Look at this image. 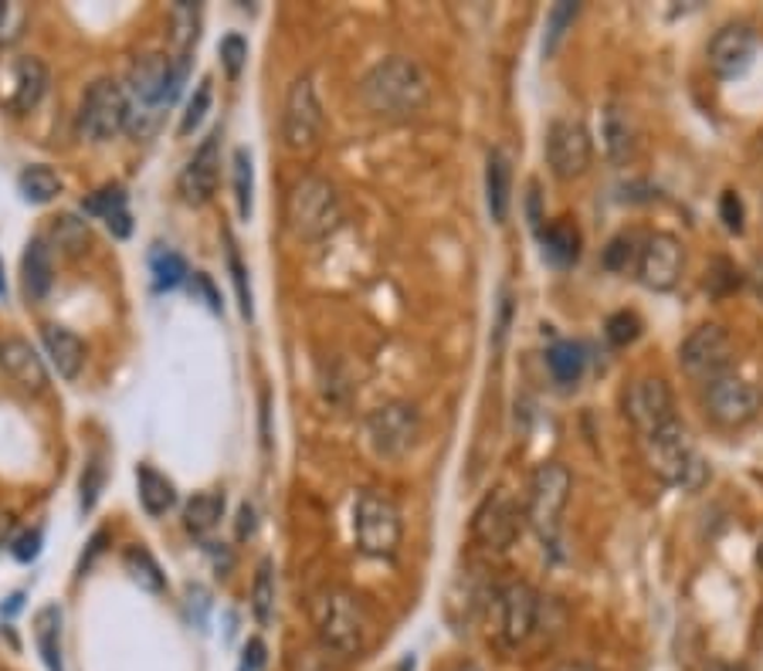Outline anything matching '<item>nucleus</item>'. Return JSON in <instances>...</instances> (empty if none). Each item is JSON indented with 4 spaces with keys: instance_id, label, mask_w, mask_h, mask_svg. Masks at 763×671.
Here are the masks:
<instances>
[{
    "instance_id": "1",
    "label": "nucleus",
    "mask_w": 763,
    "mask_h": 671,
    "mask_svg": "<svg viewBox=\"0 0 763 671\" xmlns=\"http://www.w3.org/2000/svg\"><path fill=\"white\" fill-rule=\"evenodd\" d=\"M360 99L374 116L411 120L418 112H424V105L431 102V79L414 58L394 55L363 75Z\"/></svg>"
},
{
    "instance_id": "2",
    "label": "nucleus",
    "mask_w": 763,
    "mask_h": 671,
    "mask_svg": "<svg viewBox=\"0 0 763 671\" xmlns=\"http://www.w3.org/2000/svg\"><path fill=\"white\" fill-rule=\"evenodd\" d=\"M312 624L319 634V645L326 651H333L337 658H360L374 638V617L367 604L343 587H326L316 593Z\"/></svg>"
},
{
    "instance_id": "3",
    "label": "nucleus",
    "mask_w": 763,
    "mask_h": 671,
    "mask_svg": "<svg viewBox=\"0 0 763 671\" xmlns=\"http://www.w3.org/2000/svg\"><path fill=\"white\" fill-rule=\"evenodd\" d=\"M184 71L187 61L170 65V58L163 55H147L133 65L126 99H129V123L139 136L153 133V126L160 123V112L176 99Z\"/></svg>"
},
{
    "instance_id": "4",
    "label": "nucleus",
    "mask_w": 763,
    "mask_h": 671,
    "mask_svg": "<svg viewBox=\"0 0 763 671\" xmlns=\"http://www.w3.org/2000/svg\"><path fill=\"white\" fill-rule=\"evenodd\" d=\"M638 441H641L648 468L662 481L682 485V489H696V485L703 481L706 468H703V462L696 455V444H693V437H688V428L682 421H672L662 431L638 437Z\"/></svg>"
},
{
    "instance_id": "5",
    "label": "nucleus",
    "mask_w": 763,
    "mask_h": 671,
    "mask_svg": "<svg viewBox=\"0 0 763 671\" xmlns=\"http://www.w3.org/2000/svg\"><path fill=\"white\" fill-rule=\"evenodd\" d=\"M353 536L363 556L374 559H390L401 546L405 536V522H401V509L394 505L390 496L377 492V489H363L353 499Z\"/></svg>"
},
{
    "instance_id": "6",
    "label": "nucleus",
    "mask_w": 763,
    "mask_h": 671,
    "mask_svg": "<svg viewBox=\"0 0 763 671\" xmlns=\"http://www.w3.org/2000/svg\"><path fill=\"white\" fill-rule=\"evenodd\" d=\"M340 220V197L337 186L326 177H303L293 194L285 201V224L299 241H316L322 235H330Z\"/></svg>"
},
{
    "instance_id": "7",
    "label": "nucleus",
    "mask_w": 763,
    "mask_h": 671,
    "mask_svg": "<svg viewBox=\"0 0 763 671\" xmlns=\"http://www.w3.org/2000/svg\"><path fill=\"white\" fill-rule=\"evenodd\" d=\"M570 489L573 478L563 465L547 462L539 465L529 478V492H526V522L529 530L539 536L543 546L557 549V536H560V515L570 502Z\"/></svg>"
},
{
    "instance_id": "8",
    "label": "nucleus",
    "mask_w": 763,
    "mask_h": 671,
    "mask_svg": "<svg viewBox=\"0 0 763 671\" xmlns=\"http://www.w3.org/2000/svg\"><path fill=\"white\" fill-rule=\"evenodd\" d=\"M699 400H703L706 418L722 431H740L753 424L763 410V390L750 384L747 377H737V373H726V377L703 384Z\"/></svg>"
},
{
    "instance_id": "9",
    "label": "nucleus",
    "mask_w": 763,
    "mask_h": 671,
    "mask_svg": "<svg viewBox=\"0 0 763 671\" xmlns=\"http://www.w3.org/2000/svg\"><path fill=\"white\" fill-rule=\"evenodd\" d=\"M733 356H737L733 336L719 322H706V326L693 329L679 346V363L685 369V377H693L699 384L726 377L733 366Z\"/></svg>"
},
{
    "instance_id": "10",
    "label": "nucleus",
    "mask_w": 763,
    "mask_h": 671,
    "mask_svg": "<svg viewBox=\"0 0 763 671\" xmlns=\"http://www.w3.org/2000/svg\"><path fill=\"white\" fill-rule=\"evenodd\" d=\"M367 437L377 458L397 462L405 458L421 437V414L408 400H387L367 418Z\"/></svg>"
},
{
    "instance_id": "11",
    "label": "nucleus",
    "mask_w": 763,
    "mask_h": 671,
    "mask_svg": "<svg viewBox=\"0 0 763 671\" xmlns=\"http://www.w3.org/2000/svg\"><path fill=\"white\" fill-rule=\"evenodd\" d=\"M326 126V112L316 95L312 79H296L288 86L285 109H282V139L293 153H309L319 146Z\"/></svg>"
},
{
    "instance_id": "12",
    "label": "nucleus",
    "mask_w": 763,
    "mask_h": 671,
    "mask_svg": "<svg viewBox=\"0 0 763 671\" xmlns=\"http://www.w3.org/2000/svg\"><path fill=\"white\" fill-rule=\"evenodd\" d=\"M129 126V99L113 79H95L79 109V133L92 143H105Z\"/></svg>"
},
{
    "instance_id": "13",
    "label": "nucleus",
    "mask_w": 763,
    "mask_h": 671,
    "mask_svg": "<svg viewBox=\"0 0 763 671\" xmlns=\"http://www.w3.org/2000/svg\"><path fill=\"white\" fill-rule=\"evenodd\" d=\"M539 624V593L529 583H505L496 593V634L502 648H523Z\"/></svg>"
},
{
    "instance_id": "14",
    "label": "nucleus",
    "mask_w": 763,
    "mask_h": 671,
    "mask_svg": "<svg viewBox=\"0 0 763 671\" xmlns=\"http://www.w3.org/2000/svg\"><path fill=\"white\" fill-rule=\"evenodd\" d=\"M625 418L631 421V428L638 431V437H648L662 431L665 424L679 421L675 418V397L672 387L662 377H638L628 384L625 390Z\"/></svg>"
},
{
    "instance_id": "15",
    "label": "nucleus",
    "mask_w": 763,
    "mask_h": 671,
    "mask_svg": "<svg viewBox=\"0 0 763 671\" xmlns=\"http://www.w3.org/2000/svg\"><path fill=\"white\" fill-rule=\"evenodd\" d=\"M594 139L580 120H557L547 129V167L557 180H577L591 170Z\"/></svg>"
},
{
    "instance_id": "16",
    "label": "nucleus",
    "mask_w": 763,
    "mask_h": 671,
    "mask_svg": "<svg viewBox=\"0 0 763 671\" xmlns=\"http://www.w3.org/2000/svg\"><path fill=\"white\" fill-rule=\"evenodd\" d=\"M523 519H526V512H520V502L505 489H496L482 499L476 515H471V536H476V543H482L486 549L502 553L520 539Z\"/></svg>"
},
{
    "instance_id": "17",
    "label": "nucleus",
    "mask_w": 763,
    "mask_h": 671,
    "mask_svg": "<svg viewBox=\"0 0 763 671\" xmlns=\"http://www.w3.org/2000/svg\"><path fill=\"white\" fill-rule=\"evenodd\" d=\"M682 269H685V251L675 235L656 231L645 238L635 275L648 292H672L682 278Z\"/></svg>"
},
{
    "instance_id": "18",
    "label": "nucleus",
    "mask_w": 763,
    "mask_h": 671,
    "mask_svg": "<svg viewBox=\"0 0 763 671\" xmlns=\"http://www.w3.org/2000/svg\"><path fill=\"white\" fill-rule=\"evenodd\" d=\"M48 92V68L34 55H18L4 68H0V102H4L14 116H24L38 105Z\"/></svg>"
},
{
    "instance_id": "19",
    "label": "nucleus",
    "mask_w": 763,
    "mask_h": 671,
    "mask_svg": "<svg viewBox=\"0 0 763 671\" xmlns=\"http://www.w3.org/2000/svg\"><path fill=\"white\" fill-rule=\"evenodd\" d=\"M753 55H756V34L750 24H722L706 48V61L719 79H737V75H743Z\"/></svg>"
},
{
    "instance_id": "20",
    "label": "nucleus",
    "mask_w": 763,
    "mask_h": 671,
    "mask_svg": "<svg viewBox=\"0 0 763 671\" xmlns=\"http://www.w3.org/2000/svg\"><path fill=\"white\" fill-rule=\"evenodd\" d=\"M217 180H221V133H210L201 149L194 153V160L180 173V194H184L187 204H207L217 191Z\"/></svg>"
},
{
    "instance_id": "21",
    "label": "nucleus",
    "mask_w": 763,
    "mask_h": 671,
    "mask_svg": "<svg viewBox=\"0 0 763 671\" xmlns=\"http://www.w3.org/2000/svg\"><path fill=\"white\" fill-rule=\"evenodd\" d=\"M0 363L11 373V380L27 390V394H45L48 387V369L42 363V356L31 350V343L24 340H8L0 346Z\"/></svg>"
},
{
    "instance_id": "22",
    "label": "nucleus",
    "mask_w": 763,
    "mask_h": 671,
    "mask_svg": "<svg viewBox=\"0 0 763 671\" xmlns=\"http://www.w3.org/2000/svg\"><path fill=\"white\" fill-rule=\"evenodd\" d=\"M42 340H45V350H48V356H52V363L58 369V377L76 380L82 363H86V346H82L79 336L71 329H61V326H45Z\"/></svg>"
},
{
    "instance_id": "23",
    "label": "nucleus",
    "mask_w": 763,
    "mask_h": 671,
    "mask_svg": "<svg viewBox=\"0 0 763 671\" xmlns=\"http://www.w3.org/2000/svg\"><path fill=\"white\" fill-rule=\"evenodd\" d=\"M52 278H55V269H52V251L42 238L27 241L24 248V258H21V285H24V295L31 298V303H42V298L48 295L52 288Z\"/></svg>"
},
{
    "instance_id": "24",
    "label": "nucleus",
    "mask_w": 763,
    "mask_h": 671,
    "mask_svg": "<svg viewBox=\"0 0 763 671\" xmlns=\"http://www.w3.org/2000/svg\"><path fill=\"white\" fill-rule=\"evenodd\" d=\"M486 204L496 224L509 217V204H513V167H509L502 149H492L486 163Z\"/></svg>"
},
{
    "instance_id": "25",
    "label": "nucleus",
    "mask_w": 763,
    "mask_h": 671,
    "mask_svg": "<svg viewBox=\"0 0 763 671\" xmlns=\"http://www.w3.org/2000/svg\"><path fill=\"white\" fill-rule=\"evenodd\" d=\"M604 149L614 163H628L635 157V126L622 105H607L604 112Z\"/></svg>"
},
{
    "instance_id": "26",
    "label": "nucleus",
    "mask_w": 763,
    "mask_h": 671,
    "mask_svg": "<svg viewBox=\"0 0 763 671\" xmlns=\"http://www.w3.org/2000/svg\"><path fill=\"white\" fill-rule=\"evenodd\" d=\"M136 485H139V502H143V509H147L150 515H163V512L173 509V502H176L173 481H170L167 475H160L157 468L139 465Z\"/></svg>"
},
{
    "instance_id": "27",
    "label": "nucleus",
    "mask_w": 763,
    "mask_h": 671,
    "mask_svg": "<svg viewBox=\"0 0 763 671\" xmlns=\"http://www.w3.org/2000/svg\"><path fill=\"white\" fill-rule=\"evenodd\" d=\"M34 638H38V651L48 671H65L61 668V611L42 607L38 617H34Z\"/></svg>"
},
{
    "instance_id": "28",
    "label": "nucleus",
    "mask_w": 763,
    "mask_h": 671,
    "mask_svg": "<svg viewBox=\"0 0 763 671\" xmlns=\"http://www.w3.org/2000/svg\"><path fill=\"white\" fill-rule=\"evenodd\" d=\"M547 366L554 373V380L563 384V387H573L580 377H584V366H588V356H584V346L580 343H570V340H560L547 350Z\"/></svg>"
},
{
    "instance_id": "29",
    "label": "nucleus",
    "mask_w": 763,
    "mask_h": 671,
    "mask_svg": "<svg viewBox=\"0 0 763 671\" xmlns=\"http://www.w3.org/2000/svg\"><path fill=\"white\" fill-rule=\"evenodd\" d=\"M225 515V496L221 492H201L187 502L184 509V526L194 536H207Z\"/></svg>"
},
{
    "instance_id": "30",
    "label": "nucleus",
    "mask_w": 763,
    "mask_h": 671,
    "mask_svg": "<svg viewBox=\"0 0 763 671\" xmlns=\"http://www.w3.org/2000/svg\"><path fill=\"white\" fill-rule=\"evenodd\" d=\"M18 186H21V197L31 201V204H52L58 194H61V177L52 170V167H27L21 177H18Z\"/></svg>"
},
{
    "instance_id": "31",
    "label": "nucleus",
    "mask_w": 763,
    "mask_h": 671,
    "mask_svg": "<svg viewBox=\"0 0 763 671\" xmlns=\"http://www.w3.org/2000/svg\"><path fill=\"white\" fill-rule=\"evenodd\" d=\"M123 564H126L129 577H133L143 590H150V593H163L167 580H163L160 564L150 556V549H143V546H129V549L123 553Z\"/></svg>"
},
{
    "instance_id": "32",
    "label": "nucleus",
    "mask_w": 763,
    "mask_h": 671,
    "mask_svg": "<svg viewBox=\"0 0 763 671\" xmlns=\"http://www.w3.org/2000/svg\"><path fill=\"white\" fill-rule=\"evenodd\" d=\"M251 611H254V621H259L262 627H269L272 617H275V567H272V559H262L259 573H254Z\"/></svg>"
},
{
    "instance_id": "33",
    "label": "nucleus",
    "mask_w": 763,
    "mask_h": 671,
    "mask_svg": "<svg viewBox=\"0 0 763 671\" xmlns=\"http://www.w3.org/2000/svg\"><path fill=\"white\" fill-rule=\"evenodd\" d=\"M539 238H543V248H547V254L554 261H563V265H567V261H577V254H580V231H577V224L554 220Z\"/></svg>"
},
{
    "instance_id": "34",
    "label": "nucleus",
    "mask_w": 763,
    "mask_h": 671,
    "mask_svg": "<svg viewBox=\"0 0 763 671\" xmlns=\"http://www.w3.org/2000/svg\"><path fill=\"white\" fill-rule=\"evenodd\" d=\"M52 238L65 254H79L89 244V224L79 220L76 214H61L52 224Z\"/></svg>"
},
{
    "instance_id": "35",
    "label": "nucleus",
    "mask_w": 763,
    "mask_h": 671,
    "mask_svg": "<svg viewBox=\"0 0 763 671\" xmlns=\"http://www.w3.org/2000/svg\"><path fill=\"white\" fill-rule=\"evenodd\" d=\"M577 14H580V4H570V0H563V4L550 8V14H547V37H543V55H547V58L557 55V48H560V42H563V34H567V27L573 24Z\"/></svg>"
},
{
    "instance_id": "36",
    "label": "nucleus",
    "mask_w": 763,
    "mask_h": 671,
    "mask_svg": "<svg viewBox=\"0 0 763 671\" xmlns=\"http://www.w3.org/2000/svg\"><path fill=\"white\" fill-rule=\"evenodd\" d=\"M197 4H176L173 8V27H176V61H187L194 42H197Z\"/></svg>"
},
{
    "instance_id": "37",
    "label": "nucleus",
    "mask_w": 763,
    "mask_h": 671,
    "mask_svg": "<svg viewBox=\"0 0 763 671\" xmlns=\"http://www.w3.org/2000/svg\"><path fill=\"white\" fill-rule=\"evenodd\" d=\"M251 194H254V170H251V153L248 149H235V201L241 220L251 217Z\"/></svg>"
},
{
    "instance_id": "38",
    "label": "nucleus",
    "mask_w": 763,
    "mask_h": 671,
    "mask_svg": "<svg viewBox=\"0 0 763 671\" xmlns=\"http://www.w3.org/2000/svg\"><path fill=\"white\" fill-rule=\"evenodd\" d=\"M150 269H153V278H157V285H160V288H176L180 282L187 278V265H184V258H180L176 251H167V248L153 251Z\"/></svg>"
},
{
    "instance_id": "39",
    "label": "nucleus",
    "mask_w": 763,
    "mask_h": 671,
    "mask_svg": "<svg viewBox=\"0 0 763 671\" xmlns=\"http://www.w3.org/2000/svg\"><path fill=\"white\" fill-rule=\"evenodd\" d=\"M638 244H635V235H617L607 248H604V269L611 272H628L631 265H638Z\"/></svg>"
},
{
    "instance_id": "40",
    "label": "nucleus",
    "mask_w": 763,
    "mask_h": 671,
    "mask_svg": "<svg viewBox=\"0 0 763 671\" xmlns=\"http://www.w3.org/2000/svg\"><path fill=\"white\" fill-rule=\"evenodd\" d=\"M604 332H607V340L614 346H631L638 336H641V319H638V312H628V309L625 312H614L607 319Z\"/></svg>"
},
{
    "instance_id": "41",
    "label": "nucleus",
    "mask_w": 763,
    "mask_h": 671,
    "mask_svg": "<svg viewBox=\"0 0 763 671\" xmlns=\"http://www.w3.org/2000/svg\"><path fill=\"white\" fill-rule=\"evenodd\" d=\"M207 109H210V79H204V82L194 89V95H191V102H187V112H184V120H180V136H191V133L204 123Z\"/></svg>"
},
{
    "instance_id": "42",
    "label": "nucleus",
    "mask_w": 763,
    "mask_h": 671,
    "mask_svg": "<svg viewBox=\"0 0 763 671\" xmlns=\"http://www.w3.org/2000/svg\"><path fill=\"white\" fill-rule=\"evenodd\" d=\"M31 11L24 4H0V45H11L24 34Z\"/></svg>"
},
{
    "instance_id": "43",
    "label": "nucleus",
    "mask_w": 763,
    "mask_h": 671,
    "mask_svg": "<svg viewBox=\"0 0 763 671\" xmlns=\"http://www.w3.org/2000/svg\"><path fill=\"white\" fill-rule=\"evenodd\" d=\"M82 207H86V214L105 220L109 214H116V211L126 207V194H123V186H102V191H95Z\"/></svg>"
},
{
    "instance_id": "44",
    "label": "nucleus",
    "mask_w": 763,
    "mask_h": 671,
    "mask_svg": "<svg viewBox=\"0 0 763 671\" xmlns=\"http://www.w3.org/2000/svg\"><path fill=\"white\" fill-rule=\"evenodd\" d=\"M244 58H248V45H244V37L228 34L225 42H221V65H225V71L231 75V79H238V75H241Z\"/></svg>"
},
{
    "instance_id": "45",
    "label": "nucleus",
    "mask_w": 763,
    "mask_h": 671,
    "mask_svg": "<svg viewBox=\"0 0 763 671\" xmlns=\"http://www.w3.org/2000/svg\"><path fill=\"white\" fill-rule=\"evenodd\" d=\"M102 478H105V468L99 458H92L82 471V509L89 512L95 502H99V492H102Z\"/></svg>"
},
{
    "instance_id": "46",
    "label": "nucleus",
    "mask_w": 763,
    "mask_h": 671,
    "mask_svg": "<svg viewBox=\"0 0 763 671\" xmlns=\"http://www.w3.org/2000/svg\"><path fill=\"white\" fill-rule=\"evenodd\" d=\"M330 655L333 651H326L322 645H319V651H312V648H306V651H299V655H293V671H333L330 668ZM337 658V655H333Z\"/></svg>"
},
{
    "instance_id": "47",
    "label": "nucleus",
    "mask_w": 763,
    "mask_h": 671,
    "mask_svg": "<svg viewBox=\"0 0 763 671\" xmlns=\"http://www.w3.org/2000/svg\"><path fill=\"white\" fill-rule=\"evenodd\" d=\"M719 211H722L726 228H730L733 235H740V231H743V204H740V197H737L733 191H726V194H722Z\"/></svg>"
},
{
    "instance_id": "48",
    "label": "nucleus",
    "mask_w": 763,
    "mask_h": 671,
    "mask_svg": "<svg viewBox=\"0 0 763 671\" xmlns=\"http://www.w3.org/2000/svg\"><path fill=\"white\" fill-rule=\"evenodd\" d=\"M228 261H231V275H235V285H238V298H241V312L251 316V292H248V282H244V269H241V258L238 251L231 248L228 251Z\"/></svg>"
},
{
    "instance_id": "49",
    "label": "nucleus",
    "mask_w": 763,
    "mask_h": 671,
    "mask_svg": "<svg viewBox=\"0 0 763 671\" xmlns=\"http://www.w3.org/2000/svg\"><path fill=\"white\" fill-rule=\"evenodd\" d=\"M42 549V533H24L18 543H14V556L21 559V564H27V559H34Z\"/></svg>"
},
{
    "instance_id": "50",
    "label": "nucleus",
    "mask_w": 763,
    "mask_h": 671,
    "mask_svg": "<svg viewBox=\"0 0 763 671\" xmlns=\"http://www.w3.org/2000/svg\"><path fill=\"white\" fill-rule=\"evenodd\" d=\"M265 664V645L259 638H251L244 645V661H241V671H259Z\"/></svg>"
},
{
    "instance_id": "51",
    "label": "nucleus",
    "mask_w": 763,
    "mask_h": 671,
    "mask_svg": "<svg viewBox=\"0 0 763 671\" xmlns=\"http://www.w3.org/2000/svg\"><path fill=\"white\" fill-rule=\"evenodd\" d=\"M105 228L113 231V238H129V231H133V220H129V211L123 207V211H116V214H109L105 217Z\"/></svg>"
},
{
    "instance_id": "52",
    "label": "nucleus",
    "mask_w": 763,
    "mask_h": 671,
    "mask_svg": "<svg viewBox=\"0 0 763 671\" xmlns=\"http://www.w3.org/2000/svg\"><path fill=\"white\" fill-rule=\"evenodd\" d=\"M194 288H197V292H201V295L207 298V306H210L214 312H221V295H217L214 282H210V278H207L204 272H197V275H194Z\"/></svg>"
},
{
    "instance_id": "53",
    "label": "nucleus",
    "mask_w": 763,
    "mask_h": 671,
    "mask_svg": "<svg viewBox=\"0 0 763 671\" xmlns=\"http://www.w3.org/2000/svg\"><path fill=\"white\" fill-rule=\"evenodd\" d=\"M238 539L244 543L251 533H254V505L251 502H241V509H238Z\"/></svg>"
},
{
    "instance_id": "54",
    "label": "nucleus",
    "mask_w": 763,
    "mask_h": 671,
    "mask_svg": "<svg viewBox=\"0 0 763 671\" xmlns=\"http://www.w3.org/2000/svg\"><path fill=\"white\" fill-rule=\"evenodd\" d=\"M750 288H753V295L763 303V258L753 261V269H750Z\"/></svg>"
},
{
    "instance_id": "55",
    "label": "nucleus",
    "mask_w": 763,
    "mask_h": 671,
    "mask_svg": "<svg viewBox=\"0 0 763 671\" xmlns=\"http://www.w3.org/2000/svg\"><path fill=\"white\" fill-rule=\"evenodd\" d=\"M554 671H601V668H594V664H588V661H560Z\"/></svg>"
},
{
    "instance_id": "56",
    "label": "nucleus",
    "mask_w": 763,
    "mask_h": 671,
    "mask_svg": "<svg viewBox=\"0 0 763 671\" xmlns=\"http://www.w3.org/2000/svg\"><path fill=\"white\" fill-rule=\"evenodd\" d=\"M706 671H743V668L740 664H726V661H713Z\"/></svg>"
},
{
    "instance_id": "57",
    "label": "nucleus",
    "mask_w": 763,
    "mask_h": 671,
    "mask_svg": "<svg viewBox=\"0 0 763 671\" xmlns=\"http://www.w3.org/2000/svg\"><path fill=\"white\" fill-rule=\"evenodd\" d=\"M448 671H482L479 664H471V661H458V664H452Z\"/></svg>"
},
{
    "instance_id": "58",
    "label": "nucleus",
    "mask_w": 763,
    "mask_h": 671,
    "mask_svg": "<svg viewBox=\"0 0 763 671\" xmlns=\"http://www.w3.org/2000/svg\"><path fill=\"white\" fill-rule=\"evenodd\" d=\"M756 564H760V570H763V539H760V549H756Z\"/></svg>"
},
{
    "instance_id": "59",
    "label": "nucleus",
    "mask_w": 763,
    "mask_h": 671,
    "mask_svg": "<svg viewBox=\"0 0 763 671\" xmlns=\"http://www.w3.org/2000/svg\"><path fill=\"white\" fill-rule=\"evenodd\" d=\"M8 292V285H4V269H0V295H4Z\"/></svg>"
}]
</instances>
